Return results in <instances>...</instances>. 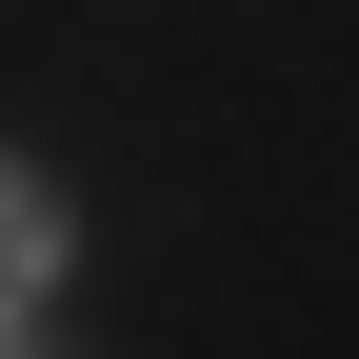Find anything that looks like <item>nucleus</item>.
Returning <instances> with one entry per match:
<instances>
[{"mask_svg": "<svg viewBox=\"0 0 359 359\" xmlns=\"http://www.w3.org/2000/svg\"><path fill=\"white\" fill-rule=\"evenodd\" d=\"M40 280H60V200H40V180H0V339L40 320Z\"/></svg>", "mask_w": 359, "mask_h": 359, "instance_id": "obj_1", "label": "nucleus"}]
</instances>
